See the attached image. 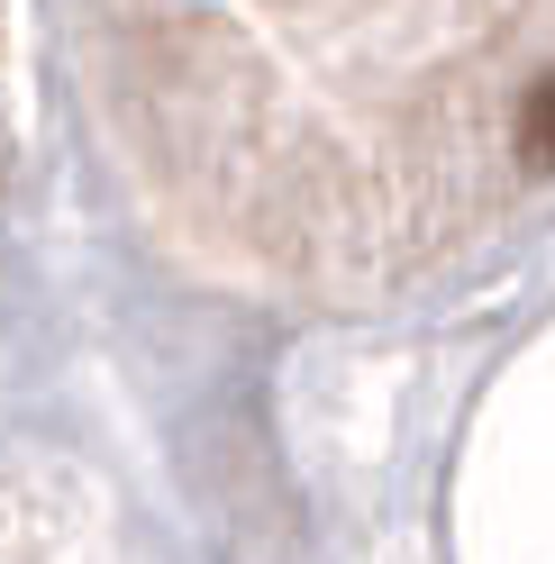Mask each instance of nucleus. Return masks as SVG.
<instances>
[{
    "mask_svg": "<svg viewBox=\"0 0 555 564\" xmlns=\"http://www.w3.org/2000/svg\"><path fill=\"white\" fill-rule=\"evenodd\" d=\"M546 155H555V74H537L519 91V164L546 173Z\"/></svg>",
    "mask_w": 555,
    "mask_h": 564,
    "instance_id": "nucleus-1",
    "label": "nucleus"
}]
</instances>
